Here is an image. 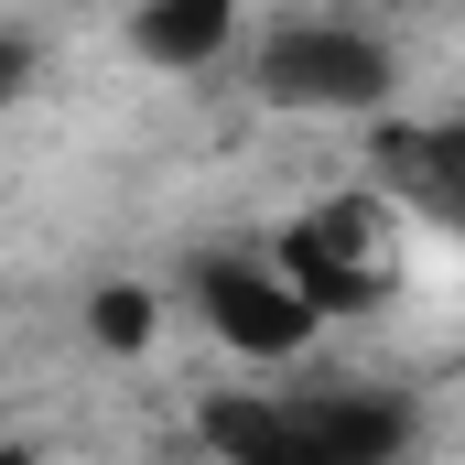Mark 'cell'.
Listing matches in <instances>:
<instances>
[{
	"label": "cell",
	"instance_id": "obj_1",
	"mask_svg": "<svg viewBox=\"0 0 465 465\" xmlns=\"http://www.w3.org/2000/svg\"><path fill=\"white\" fill-rule=\"evenodd\" d=\"M249 76L292 119H379L401 98V54L379 33H357V22H282V33H260Z\"/></svg>",
	"mask_w": 465,
	"mask_h": 465
},
{
	"label": "cell",
	"instance_id": "obj_2",
	"mask_svg": "<svg viewBox=\"0 0 465 465\" xmlns=\"http://www.w3.org/2000/svg\"><path fill=\"white\" fill-rule=\"evenodd\" d=\"M184 303H195V325L238 368H303V357L325 347V314L271 271V249H206L184 271Z\"/></svg>",
	"mask_w": 465,
	"mask_h": 465
},
{
	"label": "cell",
	"instance_id": "obj_3",
	"mask_svg": "<svg viewBox=\"0 0 465 465\" xmlns=\"http://www.w3.org/2000/svg\"><path fill=\"white\" fill-rule=\"evenodd\" d=\"M368 206H379V195H336V206H314V217H292V228L271 238V271H282L325 325H357V314L390 303V249L368 238Z\"/></svg>",
	"mask_w": 465,
	"mask_h": 465
},
{
	"label": "cell",
	"instance_id": "obj_4",
	"mask_svg": "<svg viewBox=\"0 0 465 465\" xmlns=\"http://www.w3.org/2000/svg\"><path fill=\"white\" fill-rule=\"evenodd\" d=\"M119 44L152 76H206V65H228L249 44V0H130Z\"/></svg>",
	"mask_w": 465,
	"mask_h": 465
},
{
	"label": "cell",
	"instance_id": "obj_5",
	"mask_svg": "<svg viewBox=\"0 0 465 465\" xmlns=\"http://www.w3.org/2000/svg\"><path fill=\"white\" fill-rule=\"evenodd\" d=\"M152 336H163V292L152 282H98L87 292V347L98 357H152Z\"/></svg>",
	"mask_w": 465,
	"mask_h": 465
},
{
	"label": "cell",
	"instance_id": "obj_6",
	"mask_svg": "<svg viewBox=\"0 0 465 465\" xmlns=\"http://www.w3.org/2000/svg\"><path fill=\"white\" fill-rule=\"evenodd\" d=\"M390 152H401V173L422 184V206L465 228V130H433V141H390Z\"/></svg>",
	"mask_w": 465,
	"mask_h": 465
},
{
	"label": "cell",
	"instance_id": "obj_7",
	"mask_svg": "<svg viewBox=\"0 0 465 465\" xmlns=\"http://www.w3.org/2000/svg\"><path fill=\"white\" fill-rule=\"evenodd\" d=\"M33 76H44V44L0 22V109H22V87H33Z\"/></svg>",
	"mask_w": 465,
	"mask_h": 465
},
{
	"label": "cell",
	"instance_id": "obj_8",
	"mask_svg": "<svg viewBox=\"0 0 465 465\" xmlns=\"http://www.w3.org/2000/svg\"><path fill=\"white\" fill-rule=\"evenodd\" d=\"M0 465H44V455H33V444H0Z\"/></svg>",
	"mask_w": 465,
	"mask_h": 465
}]
</instances>
